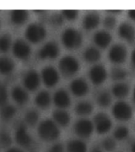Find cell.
Wrapping results in <instances>:
<instances>
[{
	"instance_id": "obj_31",
	"label": "cell",
	"mask_w": 135,
	"mask_h": 152,
	"mask_svg": "<svg viewBox=\"0 0 135 152\" xmlns=\"http://www.w3.org/2000/svg\"><path fill=\"white\" fill-rule=\"evenodd\" d=\"M12 45L11 37L8 34H3L0 36V52H7L9 51Z\"/></svg>"
},
{
	"instance_id": "obj_14",
	"label": "cell",
	"mask_w": 135,
	"mask_h": 152,
	"mask_svg": "<svg viewBox=\"0 0 135 152\" xmlns=\"http://www.w3.org/2000/svg\"><path fill=\"white\" fill-rule=\"evenodd\" d=\"M23 83L27 90L30 91L37 90L40 83V77L39 74L34 70L28 71L24 76Z\"/></svg>"
},
{
	"instance_id": "obj_47",
	"label": "cell",
	"mask_w": 135,
	"mask_h": 152,
	"mask_svg": "<svg viewBox=\"0 0 135 152\" xmlns=\"http://www.w3.org/2000/svg\"><path fill=\"white\" fill-rule=\"evenodd\" d=\"M91 152H103V151H102L101 150L98 149V148H94V149L92 150Z\"/></svg>"
},
{
	"instance_id": "obj_9",
	"label": "cell",
	"mask_w": 135,
	"mask_h": 152,
	"mask_svg": "<svg viewBox=\"0 0 135 152\" xmlns=\"http://www.w3.org/2000/svg\"><path fill=\"white\" fill-rule=\"evenodd\" d=\"M14 56L19 59H27L31 54V48L22 39H17L12 45Z\"/></svg>"
},
{
	"instance_id": "obj_26",
	"label": "cell",
	"mask_w": 135,
	"mask_h": 152,
	"mask_svg": "<svg viewBox=\"0 0 135 152\" xmlns=\"http://www.w3.org/2000/svg\"><path fill=\"white\" fill-rule=\"evenodd\" d=\"M83 57L89 63H96L100 59L101 54L97 48L89 47L85 50Z\"/></svg>"
},
{
	"instance_id": "obj_25",
	"label": "cell",
	"mask_w": 135,
	"mask_h": 152,
	"mask_svg": "<svg viewBox=\"0 0 135 152\" xmlns=\"http://www.w3.org/2000/svg\"><path fill=\"white\" fill-rule=\"evenodd\" d=\"M14 62L9 57H0V74L9 75L14 70Z\"/></svg>"
},
{
	"instance_id": "obj_7",
	"label": "cell",
	"mask_w": 135,
	"mask_h": 152,
	"mask_svg": "<svg viewBox=\"0 0 135 152\" xmlns=\"http://www.w3.org/2000/svg\"><path fill=\"white\" fill-rule=\"evenodd\" d=\"M94 127L99 134L102 135L110 131L112 126V121L106 113H99L94 116Z\"/></svg>"
},
{
	"instance_id": "obj_48",
	"label": "cell",
	"mask_w": 135,
	"mask_h": 152,
	"mask_svg": "<svg viewBox=\"0 0 135 152\" xmlns=\"http://www.w3.org/2000/svg\"><path fill=\"white\" fill-rule=\"evenodd\" d=\"M133 97H134V101L135 102V88L134 90V93H133Z\"/></svg>"
},
{
	"instance_id": "obj_6",
	"label": "cell",
	"mask_w": 135,
	"mask_h": 152,
	"mask_svg": "<svg viewBox=\"0 0 135 152\" xmlns=\"http://www.w3.org/2000/svg\"><path fill=\"white\" fill-rule=\"evenodd\" d=\"M108 58L110 61H111L114 64H123L127 58L126 48L121 44L114 45L109 50Z\"/></svg>"
},
{
	"instance_id": "obj_35",
	"label": "cell",
	"mask_w": 135,
	"mask_h": 152,
	"mask_svg": "<svg viewBox=\"0 0 135 152\" xmlns=\"http://www.w3.org/2000/svg\"><path fill=\"white\" fill-rule=\"evenodd\" d=\"M116 146H117L116 141L113 138L107 137L102 142V147L106 151H113L116 148Z\"/></svg>"
},
{
	"instance_id": "obj_12",
	"label": "cell",
	"mask_w": 135,
	"mask_h": 152,
	"mask_svg": "<svg viewBox=\"0 0 135 152\" xmlns=\"http://www.w3.org/2000/svg\"><path fill=\"white\" fill-rule=\"evenodd\" d=\"M59 54V45L54 41L45 44L39 52V57L41 59H54Z\"/></svg>"
},
{
	"instance_id": "obj_30",
	"label": "cell",
	"mask_w": 135,
	"mask_h": 152,
	"mask_svg": "<svg viewBox=\"0 0 135 152\" xmlns=\"http://www.w3.org/2000/svg\"><path fill=\"white\" fill-rule=\"evenodd\" d=\"M39 118H40L39 113L34 109L28 110L25 115V121L28 125L31 126H34L35 124H36L39 121Z\"/></svg>"
},
{
	"instance_id": "obj_39",
	"label": "cell",
	"mask_w": 135,
	"mask_h": 152,
	"mask_svg": "<svg viewBox=\"0 0 135 152\" xmlns=\"http://www.w3.org/2000/svg\"><path fill=\"white\" fill-rule=\"evenodd\" d=\"M63 21L64 18L62 14H54L50 18V23L55 27H59V26H62L63 23Z\"/></svg>"
},
{
	"instance_id": "obj_19",
	"label": "cell",
	"mask_w": 135,
	"mask_h": 152,
	"mask_svg": "<svg viewBox=\"0 0 135 152\" xmlns=\"http://www.w3.org/2000/svg\"><path fill=\"white\" fill-rule=\"evenodd\" d=\"M99 21H100V18L99 14L94 12L88 13L85 14L83 18V27L87 30H91L96 28L99 26Z\"/></svg>"
},
{
	"instance_id": "obj_2",
	"label": "cell",
	"mask_w": 135,
	"mask_h": 152,
	"mask_svg": "<svg viewBox=\"0 0 135 152\" xmlns=\"http://www.w3.org/2000/svg\"><path fill=\"white\" fill-rule=\"evenodd\" d=\"M81 33L73 28H68L62 34V42L68 49H76L82 44Z\"/></svg>"
},
{
	"instance_id": "obj_42",
	"label": "cell",
	"mask_w": 135,
	"mask_h": 152,
	"mask_svg": "<svg viewBox=\"0 0 135 152\" xmlns=\"http://www.w3.org/2000/svg\"><path fill=\"white\" fill-rule=\"evenodd\" d=\"M128 16L130 17V19L135 21V10H130L128 11Z\"/></svg>"
},
{
	"instance_id": "obj_20",
	"label": "cell",
	"mask_w": 135,
	"mask_h": 152,
	"mask_svg": "<svg viewBox=\"0 0 135 152\" xmlns=\"http://www.w3.org/2000/svg\"><path fill=\"white\" fill-rule=\"evenodd\" d=\"M12 98L14 100V102L17 103L20 105L25 104L28 100V94L26 92L25 90L20 86H15L12 89Z\"/></svg>"
},
{
	"instance_id": "obj_22",
	"label": "cell",
	"mask_w": 135,
	"mask_h": 152,
	"mask_svg": "<svg viewBox=\"0 0 135 152\" xmlns=\"http://www.w3.org/2000/svg\"><path fill=\"white\" fill-rule=\"evenodd\" d=\"M28 18V13L24 10H14L10 14V20L12 23L17 26H21L25 23Z\"/></svg>"
},
{
	"instance_id": "obj_11",
	"label": "cell",
	"mask_w": 135,
	"mask_h": 152,
	"mask_svg": "<svg viewBox=\"0 0 135 152\" xmlns=\"http://www.w3.org/2000/svg\"><path fill=\"white\" fill-rule=\"evenodd\" d=\"M15 140L17 144L23 147H29L33 144V138L29 135L27 132L26 126L24 124H20L17 127Z\"/></svg>"
},
{
	"instance_id": "obj_23",
	"label": "cell",
	"mask_w": 135,
	"mask_h": 152,
	"mask_svg": "<svg viewBox=\"0 0 135 152\" xmlns=\"http://www.w3.org/2000/svg\"><path fill=\"white\" fill-rule=\"evenodd\" d=\"M129 93H130V86L127 83H116L112 87V94L114 96H115L119 99H123L127 97Z\"/></svg>"
},
{
	"instance_id": "obj_24",
	"label": "cell",
	"mask_w": 135,
	"mask_h": 152,
	"mask_svg": "<svg viewBox=\"0 0 135 152\" xmlns=\"http://www.w3.org/2000/svg\"><path fill=\"white\" fill-rule=\"evenodd\" d=\"M52 102L51 95L46 90L40 91L35 98V103L38 107H40L41 109H47L49 106Z\"/></svg>"
},
{
	"instance_id": "obj_45",
	"label": "cell",
	"mask_w": 135,
	"mask_h": 152,
	"mask_svg": "<svg viewBox=\"0 0 135 152\" xmlns=\"http://www.w3.org/2000/svg\"><path fill=\"white\" fill-rule=\"evenodd\" d=\"M131 152H135V142L131 146Z\"/></svg>"
},
{
	"instance_id": "obj_1",
	"label": "cell",
	"mask_w": 135,
	"mask_h": 152,
	"mask_svg": "<svg viewBox=\"0 0 135 152\" xmlns=\"http://www.w3.org/2000/svg\"><path fill=\"white\" fill-rule=\"evenodd\" d=\"M38 134L40 137L44 141L51 142L54 141L59 138L60 135V131L54 121L46 119L40 122L38 127Z\"/></svg>"
},
{
	"instance_id": "obj_16",
	"label": "cell",
	"mask_w": 135,
	"mask_h": 152,
	"mask_svg": "<svg viewBox=\"0 0 135 152\" xmlns=\"http://www.w3.org/2000/svg\"><path fill=\"white\" fill-rule=\"evenodd\" d=\"M118 35L129 43L135 41V28L128 22H123L118 26Z\"/></svg>"
},
{
	"instance_id": "obj_13",
	"label": "cell",
	"mask_w": 135,
	"mask_h": 152,
	"mask_svg": "<svg viewBox=\"0 0 135 152\" xmlns=\"http://www.w3.org/2000/svg\"><path fill=\"white\" fill-rule=\"evenodd\" d=\"M41 78L47 87H53L59 80V75L56 69L53 66H46L42 70Z\"/></svg>"
},
{
	"instance_id": "obj_32",
	"label": "cell",
	"mask_w": 135,
	"mask_h": 152,
	"mask_svg": "<svg viewBox=\"0 0 135 152\" xmlns=\"http://www.w3.org/2000/svg\"><path fill=\"white\" fill-rule=\"evenodd\" d=\"M97 103L102 107H107L111 103V95L107 91H102L97 97Z\"/></svg>"
},
{
	"instance_id": "obj_4",
	"label": "cell",
	"mask_w": 135,
	"mask_h": 152,
	"mask_svg": "<svg viewBox=\"0 0 135 152\" xmlns=\"http://www.w3.org/2000/svg\"><path fill=\"white\" fill-rule=\"evenodd\" d=\"M47 35V31L42 25L37 23L30 24L25 29L26 39L31 43L36 44L42 41Z\"/></svg>"
},
{
	"instance_id": "obj_10",
	"label": "cell",
	"mask_w": 135,
	"mask_h": 152,
	"mask_svg": "<svg viewBox=\"0 0 135 152\" xmlns=\"http://www.w3.org/2000/svg\"><path fill=\"white\" fill-rule=\"evenodd\" d=\"M89 76L94 85H101L106 80L107 73L106 68L101 64H96L89 69Z\"/></svg>"
},
{
	"instance_id": "obj_29",
	"label": "cell",
	"mask_w": 135,
	"mask_h": 152,
	"mask_svg": "<svg viewBox=\"0 0 135 152\" xmlns=\"http://www.w3.org/2000/svg\"><path fill=\"white\" fill-rule=\"evenodd\" d=\"M16 113V109L15 107L11 104H7L2 107L0 110V115L3 120L5 121H9L14 116Z\"/></svg>"
},
{
	"instance_id": "obj_43",
	"label": "cell",
	"mask_w": 135,
	"mask_h": 152,
	"mask_svg": "<svg viewBox=\"0 0 135 152\" xmlns=\"http://www.w3.org/2000/svg\"><path fill=\"white\" fill-rule=\"evenodd\" d=\"M7 152H25V151H23L22 150L19 149V148H17V147H12V148H9V150H7Z\"/></svg>"
},
{
	"instance_id": "obj_18",
	"label": "cell",
	"mask_w": 135,
	"mask_h": 152,
	"mask_svg": "<svg viewBox=\"0 0 135 152\" xmlns=\"http://www.w3.org/2000/svg\"><path fill=\"white\" fill-rule=\"evenodd\" d=\"M94 43L101 48H106L108 47L112 40V37L108 32L104 30L98 31L93 36Z\"/></svg>"
},
{
	"instance_id": "obj_33",
	"label": "cell",
	"mask_w": 135,
	"mask_h": 152,
	"mask_svg": "<svg viewBox=\"0 0 135 152\" xmlns=\"http://www.w3.org/2000/svg\"><path fill=\"white\" fill-rule=\"evenodd\" d=\"M127 75V72L125 69L119 67V66H115L112 68L111 71V77L113 80L121 81L126 78Z\"/></svg>"
},
{
	"instance_id": "obj_44",
	"label": "cell",
	"mask_w": 135,
	"mask_h": 152,
	"mask_svg": "<svg viewBox=\"0 0 135 152\" xmlns=\"http://www.w3.org/2000/svg\"><path fill=\"white\" fill-rule=\"evenodd\" d=\"M131 61H132L133 65L135 66V49H134L131 54Z\"/></svg>"
},
{
	"instance_id": "obj_41",
	"label": "cell",
	"mask_w": 135,
	"mask_h": 152,
	"mask_svg": "<svg viewBox=\"0 0 135 152\" xmlns=\"http://www.w3.org/2000/svg\"><path fill=\"white\" fill-rule=\"evenodd\" d=\"M47 152H64V147L61 143H56L50 147Z\"/></svg>"
},
{
	"instance_id": "obj_46",
	"label": "cell",
	"mask_w": 135,
	"mask_h": 152,
	"mask_svg": "<svg viewBox=\"0 0 135 152\" xmlns=\"http://www.w3.org/2000/svg\"><path fill=\"white\" fill-rule=\"evenodd\" d=\"M110 13H115V14H120L121 10H110Z\"/></svg>"
},
{
	"instance_id": "obj_3",
	"label": "cell",
	"mask_w": 135,
	"mask_h": 152,
	"mask_svg": "<svg viewBox=\"0 0 135 152\" xmlns=\"http://www.w3.org/2000/svg\"><path fill=\"white\" fill-rule=\"evenodd\" d=\"M59 68L64 76L71 77L79 71L80 64L78 59L73 56H66L59 60Z\"/></svg>"
},
{
	"instance_id": "obj_36",
	"label": "cell",
	"mask_w": 135,
	"mask_h": 152,
	"mask_svg": "<svg viewBox=\"0 0 135 152\" xmlns=\"http://www.w3.org/2000/svg\"><path fill=\"white\" fill-rule=\"evenodd\" d=\"M12 143V138L9 132L6 131H0V146L3 147H9Z\"/></svg>"
},
{
	"instance_id": "obj_8",
	"label": "cell",
	"mask_w": 135,
	"mask_h": 152,
	"mask_svg": "<svg viewBox=\"0 0 135 152\" xmlns=\"http://www.w3.org/2000/svg\"><path fill=\"white\" fill-rule=\"evenodd\" d=\"M94 125L91 121L88 119H81L74 124V132L81 138L90 137L93 132Z\"/></svg>"
},
{
	"instance_id": "obj_21",
	"label": "cell",
	"mask_w": 135,
	"mask_h": 152,
	"mask_svg": "<svg viewBox=\"0 0 135 152\" xmlns=\"http://www.w3.org/2000/svg\"><path fill=\"white\" fill-rule=\"evenodd\" d=\"M53 118L54 122L62 127H66L70 121V114L64 109H56L53 113Z\"/></svg>"
},
{
	"instance_id": "obj_28",
	"label": "cell",
	"mask_w": 135,
	"mask_h": 152,
	"mask_svg": "<svg viewBox=\"0 0 135 152\" xmlns=\"http://www.w3.org/2000/svg\"><path fill=\"white\" fill-rule=\"evenodd\" d=\"M93 111V106L89 102H81L77 104L75 107V112L79 116H89Z\"/></svg>"
},
{
	"instance_id": "obj_38",
	"label": "cell",
	"mask_w": 135,
	"mask_h": 152,
	"mask_svg": "<svg viewBox=\"0 0 135 152\" xmlns=\"http://www.w3.org/2000/svg\"><path fill=\"white\" fill-rule=\"evenodd\" d=\"M62 15L68 21H74L78 18V11L74 10H64L62 11Z\"/></svg>"
},
{
	"instance_id": "obj_40",
	"label": "cell",
	"mask_w": 135,
	"mask_h": 152,
	"mask_svg": "<svg viewBox=\"0 0 135 152\" xmlns=\"http://www.w3.org/2000/svg\"><path fill=\"white\" fill-rule=\"evenodd\" d=\"M104 25L107 28L112 29V28H115L116 25L115 18L114 16H111V15L107 16L104 20Z\"/></svg>"
},
{
	"instance_id": "obj_27",
	"label": "cell",
	"mask_w": 135,
	"mask_h": 152,
	"mask_svg": "<svg viewBox=\"0 0 135 152\" xmlns=\"http://www.w3.org/2000/svg\"><path fill=\"white\" fill-rule=\"evenodd\" d=\"M67 152H87V145L82 140H70L67 144Z\"/></svg>"
},
{
	"instance_id": "obj_17",
	"label": "cell",
	"mask_w": 135,
	"mask_h": 152,
	"mask_svg": "<svg viewBox=\"0 0 135 152\" xmlns=\"http://www.w3.org/2000/svg\"><path fill=\"white\" fill-rule=\"evenodd\" d=\"M54 104L59 109H63L70 105V97L66 90L63 89L57 90L54 95Z\"/></svg>"
},
{
	"instance_id": "obj_15",
	"label": "cell",
	"mask_w": 135,
	"mask_h": 152,
	"mask_svg": "<svg viewBox=\"0 0 135 152\" xmlns=\"http://www.w3.org/2000/svg\"><path fill=\"white\" fill-rule=\"evenodd\" d=\"M70 90L76 97H83L89 92V85L87 82L83 78H76L70 83Z\"/></svg>"
},
{
	"instance_id": "obj_34",
	"label": "cell",
	"mask_w": 135,
	"mask_h": 152,
	"mask_svg": "<svg viewBox=\"0 0 135 152\" xmlns=\"http://www.w3.org/2000/svg\"><path fill=\"white\" fill-rule=\"evenodd\" d=\"M129 129L126 126H118L114 131L115 140H123L129 135Z\"/></svg>"
},
{
	"instance_id": "obj_5",
	"label": "cell",
	"mask_w": 135,
	"mask_h": 152,
	"mask_svg": "<svg viewBox=\"0 0 135 152\" xmlns=\"http://www.w3.org/2000/svg\"><path fill=\"white\" fill-rule=\"evenodd\" d=\"M112 114L114 117L118 121H126L131 119L133 116L132 108L125 102H118L112 108Z\"/></svg>"
},
{
	"instance_id": "obj_37",
	"label": "cell",
	"mask_w": 135,
	"mask_h": 152,
	"mask_svg": "<svg viewBox=\"0 0 135 152\" xmlns=\"http://www.w3.org/2000/svg\"><path fill=\"white\" fill-rule=\"evenodd\" d=\"M7 99H8V94H7V87L3 83L0 82V107L6 105Z\"/></svg>"
}]
</instances>
